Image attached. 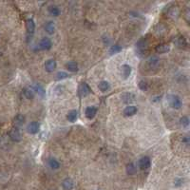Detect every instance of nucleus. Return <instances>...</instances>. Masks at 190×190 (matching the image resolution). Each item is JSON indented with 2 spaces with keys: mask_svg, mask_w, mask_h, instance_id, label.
I'll list each match as a JSON object with an SVG mask.
<instances>
[{
  "mask_svg": "<svg viewBox=\"0 0 190 190\" xmlns=\"http://www.w3.org/2000/svg\"><path fill=\"white\" fill-rule=\"evenodd\" d=\"M121 50H122V47L121 46H119V45H113L109 49V53L110 54H116V53H120Z\"/></svg>",
  "mask_w": 190,
  "mask_h": 190,
  "instance_id": "bb28decb",
  "label": "nucleus"
},
{
  "mask_svg": "<svg viewBox=\"0 0 190 190\" xmlns=\"http://www.w3.org/2000/svg\"><path fill=\"white\" fill-rule=\"evenodd\" d=\"M45 31L47 33L49 34H53L54 32H55V25L53 21H48L46 24H45Z\"/></svg>",
  "mask_w": 190,
  "mask_h": 190,
  "instance_id": "a211bd4d",
  "label": "nucleus"
},
{
  "mask_svg": "<svg viewBox=\"0 0 190 190\" xmlns=\"http://www.w3.org/2000/svg\"><path fill=\"white\" fill-rule=\"evenodd\" d=\"M180 125L181 126H183V128H188L189 125V119L187 116H183L181 119H180Z\"/></svg>",
  "mask_w": 190,
  "mask_h": 190,
  "instance_id": "c756f323",
  "label": "nucleus"
},
{
  "mask_svg": "<svg viewBox=\"0 0 190 190\" xmlns=\"http://www.w3.org/2000/svg\"><path fill=\"white\" fill-rule=\"evenodd\" d=\"M45 70L47 72H53L57 67V64H56V61L54 59H48L46 62H45Z\"/></svg>",
  "mask_w": 190,
  "mask_h": 190,
  "instance_id": "39448f33",
  "label": "nucleus"
},
{
  "mask_svg": "<svg viewBox=\"0 0 190 190\" xmlns=\"http://www.w3.org/2000/svg\"><path fill=\"white\" fill-rule=\"evenodd\" d=\"M178 15H179V10L177 9L176 7H175V8H172V9L170 10V11H169V16L175 18V17H177Z\"/></svg>",
  "mask_w": 190,
  "mask_h": 190,
  "instance_id": "2f4dec72",
  "label": "nucleus"
},
{
  "mask_svg": "<svg viewBox=\"0 0 190 190\" xmlns=\"http://www.w3.org/2000/svg\"><path fill=\"white\" fill-rule=\"evenodd\" d=\"M91 92V90L90 86H88L87 83H82L79 87V93L81 96H87Z\"/></svg>",
  "mask_w": 190,
  "mask_h": 190,
  "instance_id": "9b49d317",
  "label": "nucleus"
},
{
  "mask_svg": "<svg viewBox=\"0 0 190 190\" xmlns=\"http://www.w3.org/2000/svg\"><path fill=\"white\" fill-rule=\"evenodd\" d=\"M32 88V91H34V93L36 92L38 95L41 96V97H44L45 94H46V91L44 90V87L40 84H34Z\"/></svg>",
  "mask_w": 190,
  "mask_h": 190,
  "instance_id": "f3484780",
  "label": "nucleus"
},
{
  "mask_svg": "<svg viewBox=\"0 0 190 190\" xmlns=\"http://www.w3.org/2000/svg\"><path fill=\"white\" fill-rule=\"evenodd\" d=\"M38 47H39L41 50H49L53 47V42L49 37H44L40 40L39 44H38Z\"/></svg>",
  "mask_w": 190,
  "mask_h": 190,
  "instance_id": "7ed1b4c3",
  "label": "nucleus"
},
{
  "mask_svg": "<svg viewBox=\"0 0 190 190\" xmlns=\"http://www.w3.org/2000/svg\"><path fill=\"white\" fill-rule=\"evenodd\" d=\"M122 99L125 103L129 104V103H131L135 100V95L131 92H126V93H124L122 95Z\"/></svg>",
  "mask_w": 190,
  "mask_h": 190,
  "instance_id": "5701e85b",
  "label": "nucleus"
},
{
  "mask_svg": "<svg viewBox=\"0 0 190 190\" xmlns=\"http://www.w3.org/2000/svg\"><path fill=\"white\" fill-rule=\"evenodd\" d=\"M9 136H10V139L11 141L14 142H20L21 139H22V135H21V132L19 130L18 128H12L10 132H9Z\"/></svg>",
  "mask_w": 190,
  "mask_h": 190,
  "instance_id": "f03ea898",
  "label": "nucleus"
},
{
  "mask_svg": "<svg viewBox=\"0 0 190 190\" xmlns=\"http://www.w3.org/2000/svg\"><path fill=\"white\" fill-rule=\"evenodd\" d=\"M168 101H169L170 107L174 109H180L183 107L182 99L178 95H170Z\"/></svg>",
  "mask_w": 190,
  "mask_h": 190,
  "instance_id": "f257e3e1",
  "label": "nucleus"
},
{
  "mask_svg": "<svg viewBox=\"0 0 190 190\" xmlns=\"http://www.w3.org/2000/svg\"><path fill=\"white\" fill-rule=\"evenodd\" d=\"M23 94L29 100H32L34 98V91H32V87H25L23 88Z\"/></svg>",
  "mask_w": 190,
  "mask_h": 190,
  "instance_id": "b1692460",
  "label": "nucleus"
},
{
  "mask_svg": "<svg viewBox=\"0 0 190 190\" xmlns=\"http://www.w3.org/2000/svg\"><path fill=\"white\" fill-rule=\"evenodd\" d=\"M147 64L150 69H157L160 65V59L156 56H152L149 58Z\"/></svg>",
  "mask_w": 190,
  "mask_h": 190,
  "instance_id": "dca6fc26",
  "label": "nucleus"
},
{
  "mask_svg": "<svg viewBox=\"0 0 190 190\" xmlns=\"http://www.w3.org/2000/svg\"><path fill=\"white\" fill-rule=\"evenodd\" d=\"M182 141H183V143H184V144H185L186 146H188V145H189V138H188L187 136H184V137L183 138V140H182Z\"/></svg>",
  "mask_w": 190,
  "mask_h": 190,
  "instance_id": "473e14b6",
  "label": "nucleus"
},
{
  "mask_svg": "<svg viewBox=\"0 0 190 190\" xmlns=\"http://www.w3.org/2000/svg\"><path fill=\"white\" fill-rule=\"evenodd\" d=\"M49 167L52 168L53 170H57V169H59L60 168V167H61V164H60V163L55 159V158H49Z\"/></svg>",
  "mask_w": 190,
  "mask_h": 190,
  "instance_id": "412c9836",
  "label": "nucleus"
},
{
  "mask_svg": "<svg viewBox=\"0 0 190 190\" xmlns=\"http://www.w3.org/2000/svg\"><path fill=\"white\" fill-rule=\"evenodd\" d=\"M48 11H49V14L52 15V16H54V17H57L59 16L60 15V9L55 6V5H50L49 8H48Z\"/></svg>",
  "mask_w": 190,
  "mask_h": 190,
  "instance_id": "6ab92c4d",
  "label": "nucleus"
},
{
  "mask_svg": "<svg viewBox=\"0 0 190 190\" xmlns=\"http://www.w3.org/2000/svg\"><path fill=\"white\" fill-rule=\"evenodd\" d=\"M136 48L138 49L139 53L144 54V53L147 52V48H148V42L146 39H141L140 41H138L136 44Z\"/></svg>",
  "mask_w": 190,
  "mask_h": 190,
  "instance_id": "423d86ee",
  "label": "nucleus"
},
{
  "mask_svg": "<svg viewBox=\"0 0 190 190\" xmlns=\"http://www.w3.org/2000/svg\"><path fill=\"white\" fill-rule=\"evenodd\" d=\"M39 129H40V125L38 124V122H31L28 126H27V131L30 133V134H36L38 131H39Z\"/></svg>",
  "mask_w": 190,
  "mask_h": 190,
  "instance_id": "6e6552de",
  "label": "nucleus"
},
{
  "mask_svg": "<svg viewBox=\"0 0 190 190\" xmlns=\"http://www.w3.org/2000/svg\"><path fill=\"white\" fill-rule=\"evenodd\" d=\"M68 77H69V74L65 71H59L56 74V79L57 80H64Z\"/></svg>",
  "mask_w": 190,
  "mask_h": 190,
  "instance_id": "7c9ffc66",
  "label": "nucleus"
},
{
  "mask_svg": "<svg viewBox=\"0 0 190 190\" xmlns=\"http://www.w3.org/2000/svg\"><path fill=\"white\" fill-rule=\"evenodd\" d=\"M138 111V108L137 107L135 106H128L123 111V114L125 116V117H130V116H133L137 113Z\"/></svg>",
  "mask_w": 190,
  "mask_h": 190,
  "instance_id": "9d476101",
  "label": "nucleus"
},
{
  "mask_svg": "<svg viewBox=\"0 0 190 190\" xmlns=\"http://www.w3.org/2000/svg\"><path fill=\"white\" fill-rule=\"evenodd\" d=\"M176 44L178 45L179 47H185L187 45L186 43V40H185V38L184 36H179V37H177V39H176Z\"/></svg>",
  "mask_w": 190,
  "mask_h": 190,
  "instance_id": "cd10ccee",
  "label": "nucleus"
},
{
  "mask_svg": "<svg viewBox=\"0 0 190 190\" xmlns=\"http://www.w3.org/2000/svg\"><path fill=\"white\" fill-rule=\"evenodd\" d=\"M138 166L140 167V169L142 170H146L150 167L151 166V162H150V158L149 157H142L138 162Z\"/></svg>",
  "mask_w": 190,
  "mask_h": 190,
  "instance_id": "20e7f679",
  "label": "nucleus"
},
{
  "mask_svg": "<svg viewBox=\"0 0 190 190\" xmlns=\"http://www.w3.org/2000/svg\"><path fill=\"white\" fill-rule=\"evenodd\" d=\"M26 30L29 34H33L35 31V23L32 18H29L26 20Z\"/></svg>",
  "mask_w": 190,
  "mask_h": 190,
  "instance_id": "2eb2a0df",
  "label": "nucleus"
},
{
  "mask_svg": "<svg viewBox=\"0 0 190 190\" xmlns=\"http://www.w3.org/2000/svg\"><path fill=\"white\" fill-rule=\"evenodd\" d=\"M136 172H137V167L133 163H130L126 166V173L129 175H134Z\"/></svg>",
  "mask_w": 190,
  "mask_h": 190,
  "instance_id": "a878e982",
  "label": "nucleus"
},
{
  "mask_svg": "<svg viewBox=\"0 0 190 190\" xmlns=\"http://www.w3.org/2000/svg\"><path fill=\"white\" fill-rule=\"evenodd\" d=\"M78 118V112L76 111V110H70L69 113H68V115H67V119L69 120V122L70 123H73L75 122L76 120H77Z\"/></svg>",
  "mask_w": 190,
  "mask_h": 190,
  "instance_id": "393cba45",
  "label": "nucleus"
},
{
  "mask_svg": "<svg viewBox=\"0 0 190 190\" xmlns=\"http://www.w3.org/2000/svg\"><path fill=\"white\" fill-rule=\"evenodd\" d=\"M169 49H170V46L168 44H159L155 48V52L160 54H163L169 52Z\"/></svg>",
  "mask_w": 190,
  "mask_h": 190,
  "instance_id": "f8f14e48",
  "label": "nucleus"
},
{
  "mask_svg": "<svg viewBox=\"0 0 190 190\" xmlns=\"http://www.w3.org/2000/svg\"><path fill=\"white\" fill-rule=\"evenodd\" d=\"M138 86H139V88L143 91H146L148 90V83L145 80H141L140 82H139Z\"/></svg>",
  "mask_w": 190,
  "mask_h": 190,
  "instance_id": "c85d7f7f",
  "label": "nucleus"
},
{
  "mask_svg": "<svg viewBox=\"0 0 190 190\" xmlns=\"http://www.w3.org/2000/svg\"><path fill=\"white\" fill-rule=\"evenodd\" d=\"M74 187V183L70 178H66L62 182V188L64 190H72Z\"/></svg>",
  "mask_w": 190,
  "mask_h": 190,
  "instance_id": "4468645a",
  "label": "nucleus"
},
{
  "mask_svg": "<svg viewBox=\"0 0 190 190\" xmlns=\"http://www.w3.org/2000/svg\"><path fill=\"white\" fill-rule=\"evenodd\" d=\"M97 114V108L94 107V106H91V107H87L86 108V111H85V115L87 119L90 120H92Z\"/></svg>",
  "mask_w": 190,
  "mask_h": 190,
  "instance_id": "1a4fd4ad",
  "label": "nucleus"
},
{
  "mask_svg": "<svg viewBox=\"0 0 190 190\" xmlns=\"http://www.w3.org/2000/svg\"><path fill=\"white\" fill-rule=\"evenodd\" d=\"M66 69L69 71H70V72H76V71H78L79 67H78V64L76 62L70 61V62H68L67 64H66Z\"/></svg>",
  "mask_w": 190,
  "mask_h": 190,
  "instance_id": "aec40b11",
  "label": "nucleus"
},
{
  "mask_svg": "<svg viewBox=\"0 0 190 190\" xmlns=\"http://www.w3.org/2000/svg\"><path fill=\"white\" fill-rule=\"evenodd\" d=\"M120 71H121V76L124 78V79H128L130 74H131V71H132V69L129 65L128 64H125L121 67L120 69Z\"/></svg>",
  "mask_w": 190,
  "mask_h": 190,
  "instance_id": "0eeeda50",
  "label": "nucleus"
},
{
  "mask_svg": "<svg viewBox=\"0 0 190 190\" xmlns=\"http://www.w3.org/2000/svg\"><path fill=\"white\" fill-rule=\"evenodd\" d=\"M26 121V118L23 114H17V115L14 118V125H15V128H19V126L23 125Z\"/></svg>",
  "mask_w": 190,
  "mask_h": 190,
  "instance_id": "ddd939ff",
  "label": "nucleus"
},
{
  "mask_svg": "<svg viewBox=\"0 0 190 190\" xmlns=\"http://www.w3.org/2000/svg\"><path fill=\"white\" fill-rule=\"evenodd\" d=\"M98 88L102 92H108L110 90V84L108 81H101L98 84Z\"/></svg>",
  "mask_w": 190,
  "mask_h": 190,
  "instance_id": "4be33fe9",
  "label": "nucleus"
}]
</instances>
